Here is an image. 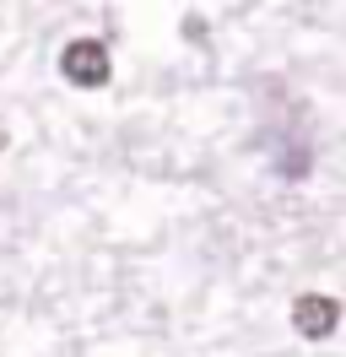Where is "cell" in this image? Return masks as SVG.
<instances>
[{"label":"cell","mask_w":346,"mask_h":357,"mask_svg":"<svg viewBox=\"0 0 346 357\" xmlns=\"http://www.w3.org/2000/svg\"><path fill=\"white\" fill-rule=\"evenodd\" d=\"M292 325H298V335H308V341H324V335L341 325V303L324 298V292H303L298 303H292Z\"/></svg>","instance_id":"obj_2"},{"label":"cell","mask_w":346,"mask_h":357,"mask_svg":"<svg viewBox=\"0 0 346 357\" xmlns=\"http://www.w3.org/2000/svg\"><path fill=\"white\" fill-rule=\"evenodd\" d=\"M60 70L70 87H103L114 76V60H108V44L103 38H70L60 54Z\"/></svg>","instance_id":"obj_1"},{"label":"cell","mask_w":346,"mask_h":357,"mask_svg":"<svg viewBox=\"0 0 346 357\" xmlns=\"http://www.w3.org/2000/svg\"><path fill=\"white\" fill-rule=\"evenodd\" d=\"M0 152H6V125H0Z\"/></svg>","instance_id":"obj_3"}]
</instances>
